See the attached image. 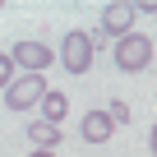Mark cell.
<instances>
[{"mask_svg":"<svg viewBox=\"0 0 157 157\" xmlns=\"http://www.w3.org/2000/svg\"><path fill=\"white\" fill-rule=\"evenodd\" d=\"M148 65H152V42H148V37L129 33V37H120V42H116V69L139 74V69H148Z\"/></svg>","mask_w":157,"mask_h":157,"instance_id":"6da1fadb","label":"cell"},{"mask_svg":"<svg viewBox=\"0 0 157 157\" xmlns=\"http://www.w3.org/2000/svg\"><path fill=\"white\" fill-rule=\"evenodd\" d=\"M51 88H46V78L42 74H23V78H14L10 83V93H5V106L10 111H28L33 102H42Z\"/></svg>","mask_w":157,"mask_h":157,"instance_id":"7a4b0ae2","label":"cell"},{"mask_svg":"<svg viewBox=\"0 0 157 157\" xmlns=\"http://www.w3.org/2000/svg\"><path fill=\"white\" fill-rule=\"evenodd\" d=\"M60 60H65L69 74H88V65H93V37L88 33H69L65 46H60Z\"/></svg>","mask_w":157,"mask_h":157,"instance_id":"3957f363","label":"cell"},{"mask_svg":"<svg viewBox=\"0 0 157 157\" xmlns=\"http://www.w3.org/2000/svg\"><path fill=\"white\" fill-rule=\"evenodd\" d=\"M10 56H14V65H23L28 74H42V69L56 60V56H51V46H46V42H33V37H28V42H19Z\"/></svg>","mask_w":157,"mask_h":157,"instance_id":"277c9868","label":"cell"},{"mask_svg":"<svg viewBox=\"0 0 157 157\" xmlns=\"http://www.w3.org/2000/svg\"><path fill=\"white\" fill-rule=\"evenodd\" d=\"M134 5H125V0H111V5L102 10V28L111 33V37H129V23H134Z\"/></svg>","mask_w":157,"mask_h":157,"instance_id":"5b68a950","label":"cell"},{"mask_svg":"<svg viewBox=\"0 0 157 157\" xmlns=\"http://www.w3.org/2000/svg\"><path fill=\"white\" fill-rule=\"evenodd\" d=\"M78 134H83L88 143H106V139L116 134V125H111V116H106V111H88V116H83V125H78Z\"/></svg>","mask_w":157,"mask_h":157,"instance_id":"8992f818","label":"cell"},{"mask_svg":"<svg viewBox=\"0 0 157 157\" xmlns=\"http://www.w3.org/2000/svg\"><path fill=\"white\" fill-rule=\"evenodd\" d=\"M28 139H33L37 148H56V143H60V125H51V120L42 125V120H37V125H28Z\"/></svg>","mask_w":157,"mask_h":157,"instance_id":"52a82bcc","label":"cell"},{"mask_svg":"<svg viewBox=\"0 0 157 157\" xmlns=\"http://www.w3.org/2000/svg\"><path fill=\"white\" fill-rule=\"evenodd\" d=\"M42 111H46V120H51V125H60V120H65V111H69L65 93H46V97H42Z\"/></svg>","mask_w":157,"mask_h":157,"instance_id":"ba28073f","label":"cell"},{"mask_svg":"<svg viewBox=\"0 0 157 157\" xmlns=\"http://www.w3.org/2000/svg\"><path fill=\"white\" fill-rule=\"evenodd\" d=\"M10 83H14V56L0 51V88H10Z\"/></svg>","mask_w":157,"mask_h":157,"instance_id":"9c48e42d","label":"cell"},{"mask_svg":"<svg viewBox=\"0 0 157 157\" xmlns=\"http://www.w3.org/2000/svg\"><path fill=\"white\" fill-rule=\"evenodd\" d=\"M106 116H111V125H125V120H129V106H125V102H111Z\"/></svg>","mask_w":157,"mask_h":157,"instance_id":"30bf717a","label":"cell"},{"mask_svg":"<svg viewBox=\"0 0 157 157\" xmlns=\"http://www.w3.org/2000/svg\"><path fill=\"white\" fill-rule=\"evenodd\" d=\"M134 10H139V14H157V0H139Z\"/></svg>","mask_w":157,"mask_h":157,"instance_id":"8fae6325","label":"cell"},{"mask_svg":"<svg viewBox=\"0 0 157 157\" xmlns=\"http://www.w3.org/2000/svg\"><path fill=\"white\" fill-rule=\"evenodd\" d=\"M33 157H51V148H37V152H33Z\"/></svg>","mask_w":157,"mask_h":157,"instance_id":"7c38bea8","label":"cell"},{"mask_svg":"<svg viewBox=\"0 0 157 157\" xmlns=\"http://www.w3.org/2000/svg\"><path fill=\"white\" fill-rule=\"evenodd\" d=\"M152 157H157V125H152Z\"/></svg>","mask_w":157,"mask_h":157,"instance_id":"4fadbf2b","label":"cell"}]
</instances>
